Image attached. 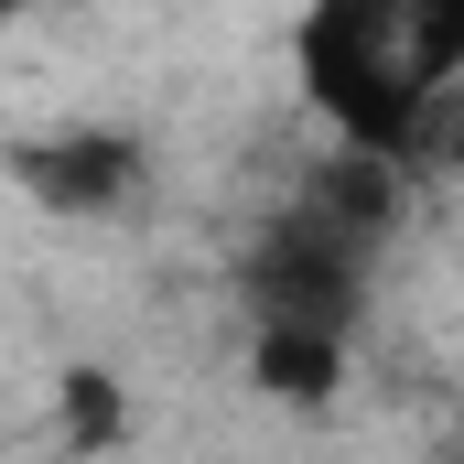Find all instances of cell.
Returning <instances> with one entry per match:
<instances>
[{
	"label": "cell",
	"instance_id": "obj_2",
	"mask_svg": "<svg viewBox=\"0 0 464 464\" xmlns=\"http://www.w3.org/2000/svg\"><path fill=\"white\" fill-rule=\"evenodd\" d=\"M140 140L130 130H44V140H22L11 151V184L44 206V217H130L140 206Z\"/></svg>",
	"mask_w": 464,
	"mask_h": 464
},
{
	"label": "cell",
	"instance_id": "obj_3",
	"mask_svg": "<svg viewBox=\"0 0 464 464\" xmlns=\"http://www.w3.org/2000/svg\"><path fill=\"white\" fill-rule=\"evenodd\" d=\"M248 378L270 400H324L346 378V335H303V324H248Z\"/></svg>",
	"mask_w": 464,
	"mask_h": 464
},
{
	"label": "cell",
	"instance_id": "obj_1",
	"mask_svg": "<svg viewBox=\"0 0 464 464\" xmlns=\"http://www.w3.org/2000/svg\"><path fill=\"white\" fill-rule=\"evenodd\" d=\"M292 87L335 140L411 162L464 98V0H303Z\"/></svg>",
	"mask_w": 464,
	"mask_h": 464
}]
</instances>
